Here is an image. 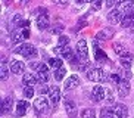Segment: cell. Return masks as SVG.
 <instances>
[{"label":"cell","instance_id":"1","mask_svg":"<svg viewBox=\"0 0 134 118\" xmlns=\"http://www.w3.org/2000/svg\"><path fill=\"white\" fill-rule=\"evenodd\" d=\"M86 75L90 81H94V83H106L108 78H109L108 77V72L103 71L102 68H91Z\"/></svg>","mask_w":134,"mask_h":118},{"label":"cell","instance_id":"2","mask_svg":"<svg viewBox=\"0 0 134 118\" xmlns=\"http://www.w3.org/2000/svg\"><path fill=\"white\" fill-rule=\"evenodd\" d=\"M13 52L18 53V55H22L27 59H32L37 56V49L30 43H24V44H21V46H16V49Z\"/></svg>","mask_w":134,"mask_h":118},{"label":"cell","instance_id":"3","mask_svg":"<svg viewBox=\"0 0 134 118\" xmlns=\"http://www.w3.org/2000/svg\"><path fill=\"white\" fill-rule=\"evenodd\" d=\"M77 55L80 56V59L83 62L90 61L88 59V46H87V41L84 39L78 40V43H77Z\"/></svg>","mask_w":134,"mask_h":118},{"label":"cell","instance_id":"4","mask_svg":"<svg viewBox=\"0 0 134 118\" xmlns=\"http://www.w3.org/2000/svg\"><path fill=\"white\" fill-rule=\"evenodd\" d=\"M37 78H38V84H46V83L50 80V71H49V67L46 63H41L38 68V71L36 72Z\"/></svg>","mask_w":134,"mask_h":118},{"label":"cell","instance_id":"5","mask_svg":"<svg viewBox=\"0 0 134 118\" xmlns=\"http://www.w3.org/2000/svg\"><path fill=\"white\" fill-rule=\"evenodd\" d=\"M34 109H36L37 114H44V112H47L49 111V100L44 96H40L34 100Z\"/></svg>","mask_w":134,"mask_h":118},{"label":"cell","instance_id":"6","mask_svg":"<svg viewBox=\"0 0 134 118\" xmlns=\"http://www.w3.org/2000/svg\"><path fill=\"white\" fill-rule=\"evenodd\" d=\"M36 24H37V28H38V30H41V31L47 30V28L50 27V19H49L47 12L40 13V15L37 16V19H36Z\"/></svg>","mask_w":134,"mask_h":118},{"label":"cell","instance_id":"7","mask_svg":"<svg viewBox=\"0 0 134 118\" xmlns=\"http://www.w3.org/2000/svg\"><path fill=\"white\" fill-rule=\"evenodd\" d=\"M80 77L77 74H72L69 75L66 80H65V84H63V87H65V90H72V89H75V87L80 86Z\"/></svg>","mask_w":134,"mask_h":118},{"label":"cell","instance_id":"8","mask_svg":"<svg viewBox=\"0 0 134 118\" xmlns=\"http://www.w3.org/2000/svg\"><path fill=\"white\" fill-rule=\"evenodd\" d=\"M91 96H93V100H94V102L105 100V99H106V90H105L102 86H94L93 87V92H91Z\"/></svg>","mask_w":134,"mask_h":118},{"label":"cell","instance_id":"9","mask_svg":"<svg viewBox=\"0 0 134 118\" xmlns=\"http://www.w3.org/2000/svg\"><path fill=\"white\" fill-rule=\"evenodd\" d=\"M122 15H124V13H122L121 10H118V9H112V10H109V13H108V22L109 24H112V25H114V24H121V19H122Z\"/></svg>","mask_w":134,"mask_h":118},{"label":"cell","instance_id":"10","mask_svg":"<svg viewBox=\"0 0 134 118\" xmlns=\"http://www.w3.org/2000/svg\"><path fill=\"white\" fill-rule=\"evenodd\" d=\"M22 84H24V87H32L34 84H38V78L34 72H27L22 77Z\"/></svg>","mask_w":134,"mask_h":118},{"label":"cell","instance_id":"11","mask_svg":"<svg viewBox=\"0 0 134 118\" xmlns=\"http://www.w3.org/2000/svg\"><path fill=\"white\" fill-rule=\"evenodd\" d=\"M112 111H114V114L118 118H127V115H128V108L124 103H116V105H114Z\"/></svg>","mask_w":134,"mask_h":118},{"label":"cell","instance_id":"12","mask_svg":"<svg viewBox=\"0 0 134 118\" xmlns=\"http://www.w3.org/2000/svg\"><path fill=\"white\" fill-rule=\"evenodd\" d=\"M49 102L52 103V105H56V103L59 102V99H60V90H59V87L58 86H53L50 87V92H49Z\"/></svg>","mask_w":134,"mask_h":118},{"label":"cell","instance_id":"13","mask_svg":"<svg viewBox=\"0 0 134 118\" xmlns=\"http://www.w3.org/2000/svg\"><path fill=\"white\" fill-rule=\"evenodd\" d=\"M24 69H25V63L22 61H10V72L21 75L24 74Z\"/></svg>","mask_w":134,"mask_h":118},{"label":"cell","instance_id":"14","mask_svg":"<svg viewBox=\"0 0 134 118\" xmlns=\"http://www.w3.org/2000/svg\"><path fill=\"white\" fill-rule=\"evenodd\" d=\"M130 93V81L128 80H121V83L118 84V94L119 98H125Z\"/></svg>","mask_w":134,"mask_h":118},{"label":"cell","instance_id":"15","mask_svg":"<svg viewBox=\"0 0 134 118\" xmlns=\"http://www.w3.org/2000/svg\"><path fill=\"white\" fill-rule=\"evenodd\" d=\"M134 25V12H130V13H124L121 19V27L124 28H130Z\"/></svg>","mask_w":134,"mask_h":118},{"label":"cell","instance_id":"16","mask_svg":"<svg viewBox=\"0 0 134 118\" xmlns=\"http://www.w3.org/2000/svg\"><path fill=\"white\" fill-rule=\"evenodd\" d=\"M13 108V98L8 96L2 100V114H9Z\"/></svg>","mask_w":134,"mask_h":118},{"label":"cell","instance_id":"17","mask_svg":"<svg viewBox=\"0 0 134 118\" xmlns=\"http://www.w3.org/2000/svg\"><path fill=\"white\" fill-rule=\"evenodd\" d=\"M59 47H60V46H59ZM75 53H77V52H74L69 46H66V47H60V53H59V55H60V58H62V59H65V61H69V62H71L72 58L75 56Z\"/></svg>","mask_w":134,"mask_h":118},{"label":"cell","instance_id":"18","mask_svg":"<svg viewBox=\"0 0 134 118\" xmlns=\"http://www.w3.org/2000/svg\"><path fill=\"white\" fill-rule=\"evenodd\" d=\"M28 108H30V103H28L27 100H18V103H16V109H15L16 115H18V117L25 115L27 114V111H28Z\"/></svg>","mask_w":134,"mask_h":118},{"label":"cell","instance_id":"19","mask_svg":"<svg viewBox=\"0 0 134 118\" xmlns=\"http://www.w3.org/2000/svg\"><path fill=\"white\" fill-rule=\"evenodd\" d=\"M116 9L124 13H130V12H134V2H118V6Z\"/></svg>","mask_w":134,"mask_h":118},{"label":"cell","instance_id":"20","mask_svg":"<svg viewBox=\"0 0 134 118\" xmlns=\"http://www.w3.org/2000/svg\"><path fill=\"white\" fill-rule=\"evenodd\" d=\"M10 40H12L13 44L21 46V44H24L22 41L25 40V37H24V34H22V31H21V30H15V31L12 33V35H10Z\"/></svg>","mask_w":134,"mask_h":118},{"label":"cell","instance_id":"21","mask_svg":"<svg viewBox=\"0 0 134 118\" xmlns=\"http://www.w3.org/2000/svg\"><path fill=\"white\" fill-rule=\"evenodd\" d=\"M119 62H121V67H122V68H125V69H130L131 65H133V55H131L130 52H127L124 56H121Z\"/></svg>","mask_w":134,"mask_h":118},{"label":"cell","instance_id":"22","mask_svg":"<svg viewBox=\"0 0 134 118\" xmlns=\"http://www.w3.org/2000/svg\"><path fill=\"white\" fill-rule=\"evenodd\" d=\"M63 106H65V111L68 112V115H69V117H74V115L77 114V105L74 103V100L66 99V100L63 102Z\"/></svg>","mask_w":134,"mask_h":118},{"label":"cell","instance_id":"23","mask_svg":"<svg viewBox=\"0 0 134 118\" xmlns=\"http://www.w3.org/2000/svg\"><path fill=\"white\" fill-rule=\"evenodd\" d=\"M112 34H114V30L112 28H105V30H102V31H99L97 35H96V40H108L109 37H112Z\"/></svg>","mask_w":134,"mask_h":118},{"label":"cell","instance_id":"24","mask_svg":"<svg viewBox=\"0 0 134 118\" xmlns=\"http://www.w3.org/2000/svg\"><path fill=\"white\" fill-rule=\"evenodd\" d=\"M49 65L53 68V71H56L63 67V61H62V58H50L49 59Z\"/></svg>","mask_w":134,"mask_h":118},{"label":"cell","instance_id":"25","mask_svg":"<svg viewBox=\"0 0 134 118\" xmlns=\"http://www.w3.org/2000/svg\"><path fill=\"white\" fill-rule=\"evenodd\" d=\"M81 118H96V111L91 109V108H86V109L81 111Z\"/></svg>","mask_w":134,"mask_h":118},{"label":"cell","instance_id":"26","mask_svg":"<svg viewBox=\"0 0 134 118\" xmlns=\"http://www.w3.org/2000/svg\"><path fill=\"white\" fill-rule=\"evenodd\" d=\"M114 50H115V53H116V55H119V56H124L127 53L125 46H124V44H121V43H114Z\"/></svg>","mask_w":134,"mask_h":118},{"label":"cell","instance_id":"27","mask_svg":"<svg viewBox=\"0 0 134 118\" xmlns=\"http://www.w3.org/2000/svg\"><path fill=\"white\" fill-rule=\"evenodd\" d=\"M94 56H96V61H99V62H100V61H106V55H105V52L103 50H100V49H99V47H94Z\"/></svg>","mask_w":134,"mask_h":118},{"label":"cell","instance_id":"28","mask_svg":"<svg viewBox=\"0 0 134 118\" xmlns=\"http://www.w3.org/2000/svg\"><path fill=\"white\" fill-rule=\"evenodd\" d=\"M118 74H119V77H121L122 80H130L131 77H133L131 71L130 69H125V68H121V69L118 71Z\"/></svg>","mask_w":134,"mask_h":118},{"label":"cell","instance_id":"29","mask_svg":"<svg viewBox=\"0 0 134 118\" xmlns=\"http://www.w3.org/2000/svg\"><path fill=\"white\" fill-rule=\"evenodd\" d=\"M65 72H66V69H65V67L59 68V69L53 71V75H55V78L58 80V81H60V80H63V77H65Z\"/></svg>","mask_w":134,"mask_h":118},{"label":"cell","instance_id":"30","mask_svg":"<svg viewBox=\"0 0 134 118\" xmlns=\"http://www.w3.org/2000/svg\"><path fill=\"white\" fill-rule=\"evenodd\" d=\"M8 77H9V69L6 68V65L2 63V67H0V80H2V81H6Z\"/></svg>","mask_w":134,"mask_h":118},{"label":"cell","instance_id":"31","mask_svg":"<svg viewBox=\"0 0 134 118\" xmlns=\"http://www.w3.org/2000/svg\"><path fill=\"white\" fill-rule=\"evenodd\" d=\"M37 92L40 93V96H44V94H49L50 87H47L46 84H38V86H37Z\"/></svg>","mask_w":134,"mask_h":118},{"label":"cell","instance_id":"32","mask_svg":"<svg viewBox=\"0 0 134 118\" xmlns=\"http://www.w3.org/2000/svg\"><path fill=\"white\" fill-rule=\"evenodd\" d=\"M68 43H69V37H66V35H60V37H59V41H58V46L66 47Z\"/></svg>","mask_w":134,"mask_h":118},{"label":"cell","instance_id":"33","mask_svg":"<svg viewBox=\"0 0 134 118\" xmlns=\"http://www.w3.org/2000/svg\"><path fill=\"white\" fill-rule=\"evenodd\" d=\"M109 80H110L112 83H115L116 86H118L119 83H121V80H122V78L119 77V74H118V72H112V74L109 75Z\"/></svg>","mask_w":134,"mask_h":118},{"label":"cell","instance_id":"34","mask_svg":"<svg viewBox=\"0 0 134 118\" xmlns=\"http://www.w3.org/2000/svg\"><path fill=\"white\" fill-rule=\"evenodd\" d=\"M24 96L27 99H31L34 96V87H24Z\"/></svg>","mask_w":134,"mask_h":118},{"label":"cell","instance_id":"35","mask_svg":"<svg viewBox=\"0 0 134 118\" xmlns=\"http://www.w3.org/2000/svg\"><path fill=\"white\" fill-rule=\"evenodd\" d=\"M114 100H115V96H114V93H112V90H106V102L114 103Z\"/></svg>","mask_w":134,"mask_h":118},{"label":"cell","instance_id":"36","mask_svg":"<svg viewBox=\"0 0 134 118\" xmlns=\"http://www.w3.org/2000/svg\"><path fill=\"white\" fill-rule=\"evenodd\" d=\"M118 2H119V0H109V2H106V6H108V8H112V9H114V8H116V6H118Z\"/></svg>","mask_w":134,"mask_h":118},{"label":"cell","instance_id":"37","mask_svg":"<svg viewBox=\"0 0 134 118\" xmlns=\"http://www.w3.org/2000/svg\"><path fill=\"white\" fill-rule=\"evenodd\" d=\"M62 30H63V25H62V24H58L56 27L52 28V33H55V34H59V33L62 31Z\"/></svg>","mask_w":134,"mask_h":118},{"label":"cell","instance_id":"38","mask_svg":"<svg viewBox=\"0 0 134 118\" xmlns=\"http://www.w3.org/2000/svg\"><path fill=\"white\" fill-rule=\"evenodd\" d=\"M91 8L94 9V10H97V9L102 8V3H100L99 0H94V2H91Z\"/></svg>","mask_w":134,"mask_h":118},{"label":"cell","instance_id":"39","mask_svg":"<svg viewBox=\"0 0 134 118\" xmlns=\"http://www.w3.org/2000/svg\"><path fill=\"white\" fill-rule=\"evenodd\" d=\"M22 34H24V37H25V39H28V37H30V30H28V28L22 30Z\"/></svg>","mask_w":134,"mask_h":118},{"label":"cell","instance_id":"40","mask_svg":"<svg viewBox=\"0 0 134 118\" xmlns=\"http://www.w3.org/2000/svg\"><path fill=\"white\" fill-rule=\"evenodd\" d=\"M56 4H60V6H66V2H63V0H58Z\"/></svg>","mask_w":134,"mask_h":118},{"label":"cell","instance_id":"41","mask_svg":"<svg viewBox=\"0 0 134 118\" xmlns=\"http://www.w3.org/2000/svg\"><path fill=\"white\" fill-rule=\"evenodd\" d=\"M131 33H133V34H134V25H133V27H131Z\"/></svg>","mask_w":134,"mask_h":118}]
</instances>
